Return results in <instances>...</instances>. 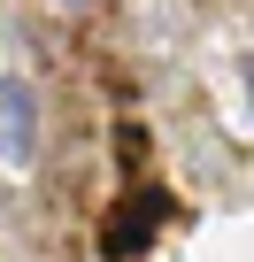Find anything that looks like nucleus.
Here are the masks:
<instances>
[{
  "label": "nucleus",
  "mask_w": 254,
  "mask_h": 262,
  "mask_svg": "<svg viewBox=\"0 0 254 262\" xmlns=\"http://www.w3.org/2000/svg\"><path fill=\"white\" fill-rule=\"evenodd\" d=\"M24 155H31V93L0 85V162H24Z\"/></svg>",
  "instance_id": "1"
}]
</instances>
